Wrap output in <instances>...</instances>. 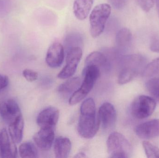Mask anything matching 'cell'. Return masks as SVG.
<instances>
[{
  "label": "cell",
  "mask_w": 159,
  "mask_h": 158,
  "mask_svg": "<svg viewBox=\"0 0 159 158\" xmlns=\"http://www.w3.org/2000/svg\"><path fill=\"white\" fill-rule=\"evenodd\" d=\"M132 39V34L127 28L120 29L116 35V43L120 48L127 47L130 43Z\"/></svg>",
  "instance_id": "obj_21"
},
{
  "label": "cell",
  "mask_w": 159,
  "mask_h": 158,
  "mask_svg": "<svg viewBox=\"0 0 159 158\" xmlns=\"http://www.w3.org/2000/svg\"><path fill=\"white\" fill-rule=\"evenodd\" d=\"M146 77H154L159 75V57L151 61L145 67L143 71Z\"/></svg>",
  "instance_id": "obj_23"
},
{
  "label": "cell",
  "mask_w": 159,
  "mask_h": 158,
  "mask_svg": "<svg viewBox=\"0 0 159 158\" xmlns=\"http://www.w3.org/2000/svg\"><path fill=\"white\" fill-rule=\"evenodd\" d=\"M140 7L145 12H148L154 5V0H136Z\"/></svg>",
  "instance_id": "obj_27"
},
{
  "label": "cell",
  "mask_w": 159,
  "mask_h": 158,
  "mask_svg": "<svg viewBox=\"0 0 159 158\" xmlns=\"http://www.w3.org/2000/svg\"><path fill=\"white\" fill-rule=\"evenodd\" d=\"M75 158H86V155L84 154V153L82 152H80V153H78L77 155H75Z\"/></svg>",
  "instance_id": "obj_31"
},
{
  "label": "cell",
  "mask_w": 159,
  "mask_h": 158,
  "mask_svg": "<svg viewBox=\"0 0 159 158\" xmlns=\"http://www.w3.org/2000/svg\"><path fill=\"white\" fill-rule=\"evenodd\" d=\"M33 139L37 146L41 150H49L55 140V132L53 128H41L34 136Z\"/></svg>",
  "instance_id": "obj_13"
},
{
  "label": "cell",
  "mask_w": 159,
  "mask_h": 158,
  "mask_svg": "<svg viewBox=\"0 0 159 158\" xmlns=\"http://www.w3.org/2000/svg\"><path fill=\"white\" fill-rule=\"evenodd\" d=\"M9 83V79L6 75L0 74V92L7 87Z\"/></svg>",
  "instance_id": "obj_29"
},
{
  "label": "cell",
  "mask_w": 159,
  "mask_h": 158,
  "mask_svg": "<svg viewBox=\"0 0 159 158\" xmlns=\"http://www.w3.org/2000/svg\"><path fill=\"white\" fill-rule=\"evenodd\" d=\"M143 147L148 158H159V148L148 141L143 142Z\"/></svg>",
  "instance_id": "obj_24"
},
{
  "label": "cell",
  "mask_w": 159,
  "mask_h": 158,
  "mask_svg": "<svg viewBox=\"0 0 159 158\" xmlns=\"http://www.w3.org/2000/svg\"><path fill=\"white\" fill-rule=\"evenodd\" d=\"M107 59L104 54L101 52H93L90 53L86 58L85 66L93 65L99 68L106 66L107 64Z\"/></svg>",
  "instance_id": "obj_18"
},
{
  "label": "cell",
  "mask_w": 159,
  "mask_h": 158,
  "mask_svg": "<svg viewBox=\"0 0 159 158\" xmlns=\"http://www.w3.org/2000/svg\"><path fill=\"white\" fill-rule=\"evenodd\" d=\"M94 0H74L73 12L79 20L86 19L90 12Z\"/></svg>",
  "instance_id": "obj_14"
},
{
  "label": "cell",
  "mask_w": 159,
  "mask_h": 158,
  "mask_svg": "<svg viewBox=\"0 0 159 158\" xmlns=\"http://www.w3.org/2000/svg\"><path fill=\"white\" fill-rule=\"evenodd\" d=\"M71 149V143L69 138L60 137L54 143V152L56 158H66L69 156Z\"/></svg>",
  "instance_id": "obj_15"
},
{
  "label": "cell",
  "mask_w": 159,
  "mask_h": 158,
  "mask_svg": "<svg viewBox=\"0 0 159 158\" xmlns=\"http://www.w3.org/2000/svg\"><path fill=\"white\" fill-rule=\"evenodd\" d=\"M135 132L141 139H150L159 136V119L151 120L136 126Z\"/></svg>",
  "instance_id": "obj_10"
},
{
  "label": "cell",
  "mask_w": 159,
  "mask_h": 158,
  "mask_svg": "<svg viewBox=\"0 0 159 158\" xmlns=\"http://www.w3.org/2000/svg\"><path fill=\"white\" fill-rule=\"evenodd\" d=\"M80 84V79L79 77L71 78L61 84L58 91L62 93H71L79 88Z\"/></svg>",
  "instance_id": "obj_20"
},
{
  "label": "cell",
  "mask_w": 159,
  "mask_h": 158,
  "mask_svg": "<svg viewBox=\"0 0 159 158\" xmlns=\"http://www.w3.org/2000/svg\"><path fill=\"white\" fill-rule=\"evenodd\" d=\"M100 124L93 99L89 98L86 99L80 106L78 125L80 135L85 139L93 138L98 132Z\"/></svg>",
  "instance_id": "obj_1"
},
{
  "label": "cell",
  "mask_w": 159,
  "mask_h": 158,
  "mask_svg": "<svg viewBox=\"0 0 159 158\" xmlns=\"http://www.w3.org/2000/svg\"><path fill=\"white\" fill-rule=\"evenodd\" d=\"M24 120L21 116L12 124L8 125V132L12 141L16 144L21 143L23 138Z\"/></svg>",
  "instance_id": "obj_17"
},
{
  "label": "cell",
  "mask_w": 159,
  "mask_h": 158,
  "mask_svg": "<svg viewBox=\"0 0 159 158\" xmlns=\"http://www.w3.org/2000/svg\"><path fill=\"white\" fill-rule=\"evenodd\" d=\"M111 4L116 9H121L126 5V0H109Z\"/></svg>",
  "instance_id": "obj_28"
},
{
  "label": "cell",
  "mask_w": 159,
  "mask_h": 158,
  "mask_svg": "<svg viewBox=\"0 0 159 158\" xmlns=\"http://www.w3.org/2000/svg\"><path fill=\"white\" fill-rule=\"evenodd\" d=\"M82 41L80 35L76 33H71L68 35L65 40V43L67 46H69V49L72 47L77 46L78 44L82 43Z\"/></svg>",
  "instance_id": "obj_25"
},
{
  "label": "cell",
  "mask_w": 159,
  "mask_h": 158,
  "mask_svg": "<svg viewBox=\"0 0 159 158\" xmlns=\"http://www.w3.org/2000/svg\"><path fill=\"white\" fill-rule=\"evenodd\" d=\"M64 59L63 45L58 42L53 43L48 50L46 62L51 68H57L62 65Z\"/></svg>",
  "instance_id": "obj_9"
},
{
  "label": "cell",
  "mask_w": 159,
  "mask_h": 158,
  "mask_svg": "<svg viewBox=\"0 0 159 158\" xmlns=\"http://www.w3.org/2000/svg\"><path fill=\"white\" fill-rule=\"evenodd\" d=\"M19 155L22 158H37L38 152L34 145L31 142L22 143L18 149Z\"/></svg>",
  "instance_id": "obj_19"
},
{
  "label": "cell",
  "mask_w": 159,
  "mask_h": 158,
  "mask_svg": "<svg viewBox=\"0 0 159 158\" xmlns=\"http://www.w3.org/2000/svg\"><path fill=\"white\" fill-rule=\"evenodd\" d=\"M155 1H156L157 11L158 15L159 17V0H155Z\"/></svg>",
  "instance_id": "obj_32"
},
{
  "label": "cell",
  "mask_w": 159,
  "mask_h": 158,
  "mask_svg": "<svg viewBox=\"0 0 159 158\" xmlns=\"http://www.w3.org/2000/svg\"><path fill=\"white\" fill-rule=\"evenodd\" d=\"M98 117L105 130L112 129L116 121V112L114 106L108 102L103 103L99 108Z\"/></svg>",
  "instance_id": "obj_8"
},
{
  "label": "cell",
  "mask_w": 159,
  "mask_h": 158,
  "mask_svg": "<svg viewBox=\"0 0 159 158\" xmlns=\"http://www.w3.org/2000/svg\"><path fill=\"white\" fill-rule=\"evenodd\" d=\"M22 75L24 78L30 82L35 81L37 79L38 77V74L37 72L28 69L23 70Z\"/></svg>",
  "instance_id": "obj_26"
},
{
  "label": "cell",
  "mask_w": 159,
  "mask_h": 158,
  "mask_svg": "<svg viewBox=\"0 0 159 158\" xmlns=\"http://www.w3.org/2000/svg\"><path fill=\"white\" fill-rule=\"evenodd\" d=\"M107 152L110 157L127 158L132 154V146L127 138L119 132L112 133L107 141Z\"/></svg>",
  "instance_id": "obj_4"
},
{
  "label": "cell",
  "mask_w": 159,
  "mask_h": 158,
  "mask_svg": "<svg viewBox=\"0 0 159 158\" xmlns=\"http://www.w3.org/2000/svg\"><path fill=\"white\" fill-rule=\"evenodd\" d=\"M150 49L152 52L159 53V38L153 39L150 45Z\"/></svg>",
  "instance_id": "obj_30"
},
{
  "label": "cell",
  "mask_w": 159,
  "mask_h": 158,
  "mask_svg": "<svg viewBox=\"0 0 159 158\" xmlns=\"http://www.w3.org/2000/svg\"><path fill=\"white\" fill-rule=\"evenodd\" d=\"M82 56V49L80 46L72 47L69 49L66 57V66L59 72L58 78L65 79L72 77L76 71Z\"/></svg>",
  "instance_id": "obj_6"
},
{
  "label": "cell",
  "mask_w": 159,
  "mask_h": 158,
  "mask_svg": "<svg viewBox=\"0 0 159 158\" xmlns=\"http://www.w3.org/2000/svg\"><path fill=\"white\" fill-rule=\"evenodd\" d=\"M111 13V6L108 4H100L93 8L89 16L90 32L93 38L102 33Z\"/></svg>",
  "instance_id": "obj_3"
},
{
  "label": "cell",
  "mask_w": 159,
  "mask_h": 158,
  "mask_svg": "<svg viewBox=\"0 0 159 158\" xmlns=\"http://www.w3.org/2000/svg\"><path fill=\"white\" fill-rule=\"evenodd\" d=\"M17 148L16 144L10 140L6 129L0 131V158L17 157Z\"/></svg>",
  "instance_id": "obj_12"
},
{
  "label": "cell",
  "mask_w": 159,
  "mask_h": 158,
  "mask_svg": "<svg viewBox=\"0 0 159 158\" xmlns=\"http://www.w3.org/2000/svg\"><path fill=\"white\" fill-rule=\"evenodd\" d=\"M0 115L8 125L22 116L18 104L13 99H6L0 103Z\"/></svg>",
  "instance_id": "obj_7"
},
{
  "label": "cell",
  "mask_w": 159,
  "mask_h": 158,
  "mask_svg": "<svg viewBox=\"0 0 159 158\" xmlns=\"http://www.w3.org/2000/svg\"><path fill=\"white\" fill-rule=\"evenodd\" d=\"M141 70L133 65H122V68L120 72L118 79V82L120 85L126 84L131 81Z\"/></svg>",
  "instance_id": "obj_16"
},
{
  "label": "cell",
  "mask_w": 159,
  "mask_h": 158,
  "mask_svg": "<svg viewBox=\"0 0 159 158\" xmlns=\"http://www.w3.org/2000/svg\"><path fill=\"white\" fill-rule=\"evenodd\" d=\"M146 87L152 97L159 101V78H151L147 82Z\"/></svg>",
  "instance_id": "obj_22"
},
{
  "label": "cell",
  "mask_w": 159,
  "mask_h": 158,
  "mask_svg": "<svg viewBox=\"0 0 159 158\" xmlns=\"http://www.w3.org/2000/svg\"><path fill=\"white\" fill-rule=\"evenodd\" d=\"M100 68L97 66H85L83 70L84 79L80 87L74 92L69 100V104L74 105L81 102L90 92L99 77Z\"/></svg>",
  "instance_id": "obj_2"
},
{
  "label": "cell",
  "mask_w": 159,
  "mask_h": 158,
  "mask_svg": "<svg viewBox=\"0 0 159 158\" xmlns=\"http://www.w3.org/2000/svg\"><path fill=\"white\" fill-rule=\"evenodd\" d=\"M59 115V111L56 108H47L38 115L36 120L37 124L41 128H53L57 123Z\"/></svg>",
  "instance_id": "obj_11"
},
{
  "label": "cell",
  "mask_w": 159,
  "mask_h": 158,
  "mask_svg": "<svg viewBox=\"0 0 159 158\" xmlns=\"http://www.w3.org/2000/svg\"><path fill=\"white\" fill-rule=\"evenodd\" d=\"M157 106L156 100L151 96L141 95L137 96L131 106V113L138 119H144L151 116Z\"/></svg>",
  "instance_id": "obj_5"
}]
</instances>
